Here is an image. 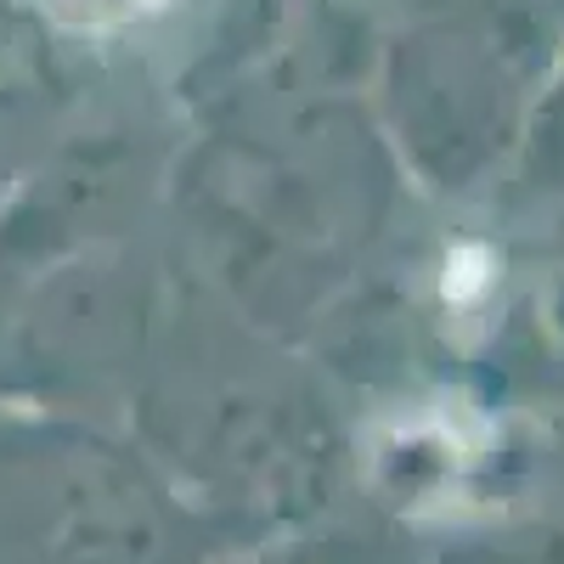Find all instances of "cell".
I'll return each instance as SVG.
<instances>
[{"label":"cell","mask_w":564,"mask_h":564,"mask_svg":"<svg viewBox=\"0 0 564 564\" xmlns=\"http://www.w3.org/2000/svg\"><path fill=\"white\" fill-rule=\"evenodd\" d=\"M45 12L79 34H119V29H135V23L170 12V0H45Z\"/></svg>","instance_id":"6da1fadb"},{"label":"cell","mask_w":564,"mask_h":564,"mask_svg":"<svg viewBox=\"0 0 564 564\" xmlns=\"http://www.w3.org/2000/svg\"><path fill=\"white\" fill-rule=\"evenodd\" d=\"M452 265H457V276H446V300H475L486 289V254L480 249H463Z\"/></svg>","instance_id":"7a4b0ae2"}]
</instances>
